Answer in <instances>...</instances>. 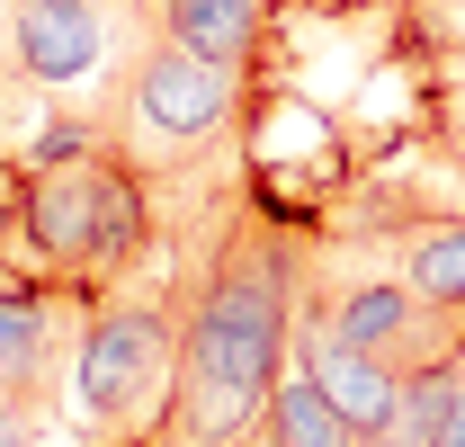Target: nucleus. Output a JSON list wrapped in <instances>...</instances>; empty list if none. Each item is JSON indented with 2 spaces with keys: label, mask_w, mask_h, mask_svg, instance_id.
Masks as SVG:
<instances>
[{
  "label": "nucleus",
  "mask_w": 465,
  "mask_h": 447,
  "mask_svg": "<svg viewBox=\"0 0 465 447\" xmlns=\"http://www.w3.org/2000/svg\"><path fill=\"white\" fill-rule=\"evenodd\" d=\"M179 286V393L162 447H251L278 385L295 376L304 295L322 269V242L242 170L215 215L171 233Z\"/></svg>",
  "instance_id": "f257e3e1"
},
{
  "label": "nucleus",
  "mask_w": 465,
  "mask_h": 447,
  "mask_svg": "<svg viewBox=\"0 0 465 447\" xmlns=\"http://www.w3.org/2000/svg\"><path fill=\"white\" fill-rule=\"evenodd\" d=\"M99 134L153 179L162 215H179V197L215 206L232 179L251 170V162H242V134H251V81L197 63L188 45H171V36L153 27V36L134 45V63L116 72L108 108H99Z\"/></svg>",
  "instance_id": "f03ea898"
},
{
  "label": "nucleus",
  "mask_w": 465,
  "mask_h": 447,
  "mask_svg": "<svg viewBox=\"0 0 465 447\" xmlns=\"http://www.w3.org/2000/svg\"><path fill=\"white\" fill-rule=\"evenodd\" d=\"M18 251L45 286L90 304V295L134 286L153 251H171V215H162L153 179L99 134L72 162L18 170Z\"/></svg>",
  "instance_id": "7ed1b4c3"
},
{
  "label": "nucleus",
  "mask_w": 465,
  "mask_h": 447,
  "mask_svg": "<svg viewBox=\"0 0 465 447\" xmlns=\"http://www.w3.org/2000/svg\"><path fill=\"white\" fill-rule=\"evenodd\" d=\"M179 393V286L134 278L116 295L81 304L72 376H63V421L81 447H162Z\"/></svg>",
  "instance_id": "20e7f679"
},
{
  "label": "nucleus",
  "mask_w": 465,
  "mask_h": 447,
  "mask_svg": "<svg viewBox=\"0 0 465 447\" xmlns=\"http://www.w3.org/2000/svg\"><path fill=\"white\" fill-rule=\"evenodd\" d=\"M72 340H81V295L63 286H0V393H18L27 412L63 402L72 376Z\"/></svg>",
  "instance_id": "39448f33"
},
{
  "label": "nucleus",
  "mask_w": 465,
  "mask_h": 447,
  "mask_svg": "<svg viewBox=\"0 0 465 447\" xmlns=\"http://www.w3.org/2000/svg\"><path fill=\"white\" fill-rule=\"evenodd\" d=\"M278 9L287 0H153V27L171 45H188L197 63L232 72V81H260L269 36H278Z\"/></svg>",
  "instance_id": "423d86ee"
},
{
  "label": "nucleus",
  "mask_w": 465,
  "mask_h": 447,
  "mask_svg": "<svg viewBox=\"0 0 465 447\" xmlns=\"http://www.w3.org/2000/svg\"><path fill=\"white\" fill-rule=\"evenodd\" d=\"M385 260L394 278H411L430 304L465 313V197L457 206H411V215L385 224Z\"/></svg>",
  "instance_id": "0eeeda50"
},
{
  "label": "nucleus",
  "mask_w": 465,
  "mask_h": 447,
  "mask_svg": "<svg viewBox=\"0 0 465 447\" xmlns=\"http://www.w3.org/2000/svg\"><path fill=\"white\" fill-rule=\"evenodd\" d=\"M260 447H376V439L295 367L287 385H278V402H269V421H260Z\"/></svg>",
  "instance_id": "6e6552de"
},
{
  "label": "nucleus",
  "mask_w": 465,
  "mask_h": 447,
  "mask_svg": "<svg viewBox=\"0 0 465 447\" xmlns=\"http://www.w3.org/2000/svg\"><path fill=\"white\" fill-rule=\"evenodd\" d=\"M394 18H403V55L430 63V81L465 72V0H403Z\"/></svg>",
  "instance_id": "1a4fd4ad"
},
{
  "label": "nucleus",
  "mask_w": 465,
  "mask_h": 447,
  "mask_svg": "<svg viewBox=\"0 0 465 447\" xmlns=\"http://www.w3.org/2000/svg\"><path fill=\"white\" fill-rule=\"evenodd\" d=\"M420 134H430V144H439V153L465 170V72L430 81V99H420Z\"/></svg>",
  "instance_id": "9d476101"
},
{
  "label": "nucleus",
  "mask_w": 465,
  "mask_h": 447,
  "mask_svg": "<svg viewBox=\"0 0 465 447\" xmlns=\"http://www.w3.org/2000/svg\"><path fill=\"white\" fill-rule=\"evenodd\" d=\"M36 421L45 412H27L18 393H0V447H36Z\"/></svg>",
  "instance_id": "9b49d317"
},
{
  "label": "nucleus",
  "mask_w": 465,
  "mask_h": 447,
  "mask_svg": "<svg viewBox=\"0 0 465 447\" xmlns=\"http://www.w3.org/2000/svg\"><path fill=\"white\" fill-rule=\"evenodd\" d=\"M0 81H18V0H0Z\"/></svg>",
  "instance_id": "f8f14e48"
}]
</instances>
